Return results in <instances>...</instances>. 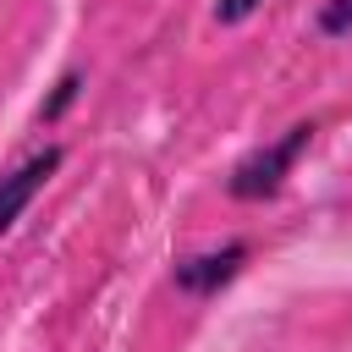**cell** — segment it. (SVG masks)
Listing matches in <instances>:
<instances>
[{
    "instance_id": "6da1fadb",
    "label": "cell",
    "mask_w": 352,
    "mask_h": 352,
    "mask_svg": "<svg viewBox=\"0 0 352 352\" xmlns=\"http://www.w3.org/2000/svg\"><path fill=\"white\" fill-rule=\"evenodd\" d=\"M314 121H292L280 138H270V143H258L253 154H242L236 165H231V176H226V192L236 198V204H264V198H275L280 187H286V176L297 170V160H302V148L314 143Z\"/></svg>"
},
{
    "instance_id": "7a4b0ae2",
    "label": "cell",
    "mask_w": 352,
    "mask_h": 352,
    "mask_svg": "<svg viewBox=\"0 0 352 352\" xmlns=\"http://www.w3.org/2000/svg\"><path fill=\"white\" fill-rule=\"evenodd\" d=\"M248 258H253L248 242H226V248H209V253H187V258L170 264V280H176V292H187V297H214L220 286H231V280L242 275Z\"/></svg>"
},
{
    "instance_id": "3957f363",
    "label": "cell",
    "mask_w": 352,
    "mask_h": 352,
    "mask_svg": "<svg viewBox=\"0 0 352 352\" xmlns=\"http://www.w3.org/2000/svg\"><path fill=\"white\" fill-rule=\"evenodd\" d=\"M60 160H66V148L60 143H50V148H38V154H28L22 165H11L6 176H0V236L22 220V209L44 192V182L60 170Z\"/></svg>"
},
{
    "instance_id": "277c9868",
    "label": "cell",
    "mask_w": 352,
    "mask_h": 352,
    "mask_svg": "<svg viewBox=\"0 0 352 352\" xmlns=\"http://www.w3.org/2000/svg\"><path fill=\"white\" fill-rule=\"evenodd\" d=\"M82 94V72H66L60 82H55V94L44 99V110H38V121H60L66 110H72V99Z\"/></svg>"
},
{
    "instance_id": "5b68a950",
    "label": "cell",
    "mask_w": 352,
    "mask_h": 352,
    "mask_svg": "<svg viewBox=\"0 0 352 352\" xmlns=\"http://www.w3.org/2000/svg\"><path fill=\"white\" fill-rule=\"evenodd\" d=\"M314 22H319L324 38H346V33H352V0H324Z\"/></svg>"
},
{
    "instance_id": "8992f818",
    "label": "cell",
    "mask_w": 352,
    "mask_h": 352,
    "mask_svg": "<svg viewBox=\"0 0 352 352\" xmlns=\"http://www.w3.org/2000/svg\"><path fill=\"white\" fill-rule=\"evenodd\" d=\"M264 0H214V22H226V28H236V22H248L253 11H258Z\"/></svg>"
}]
</instances>
